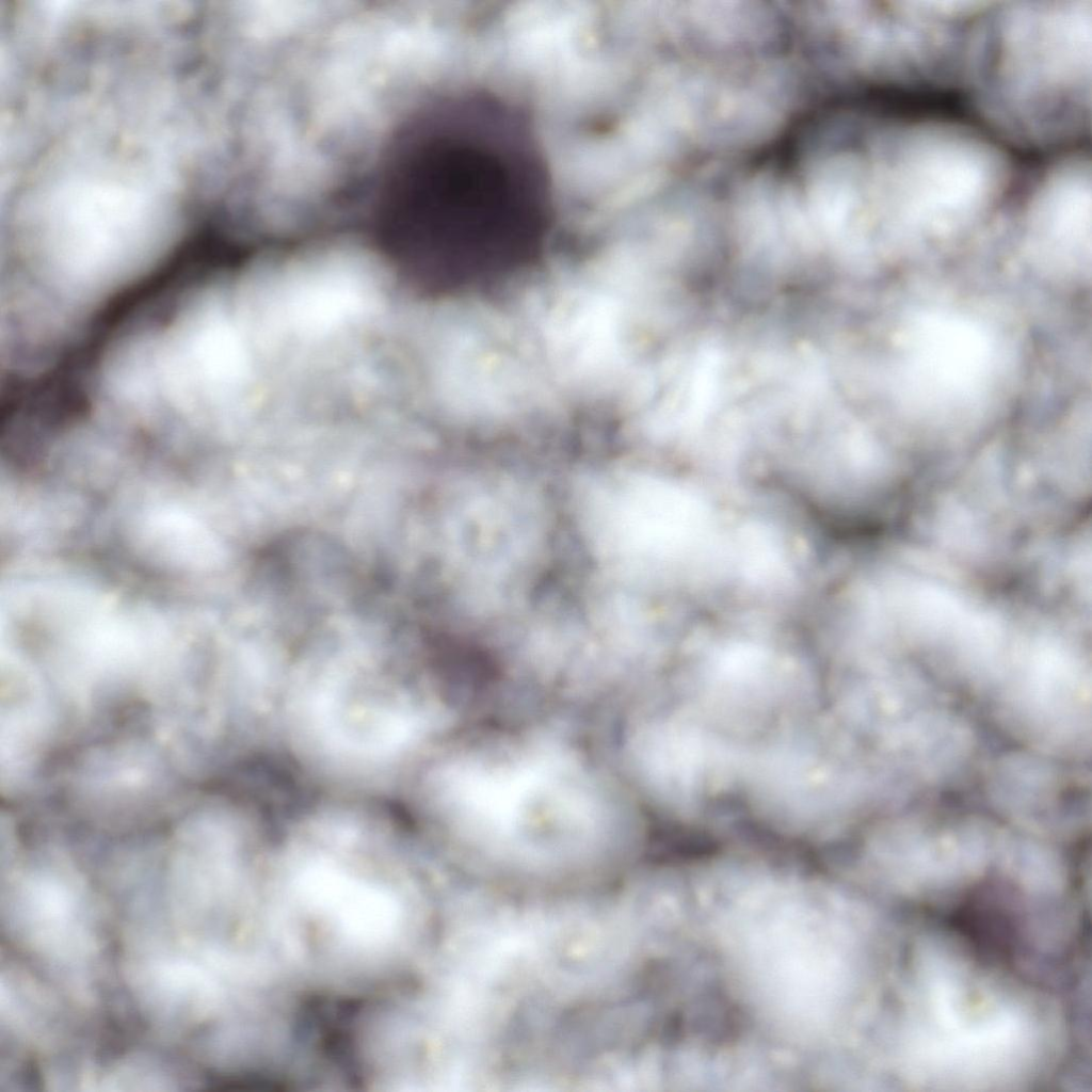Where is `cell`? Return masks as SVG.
Wrapping results in <instances>:
<instances>
[{"label": "cell", "mask_w": 1092, "mask_h": 1092, "mask_svg": "<svg viewBox=\"0 0 1092 1092\" xmlns=\"http://www.w3.org/2000/svg\"><path fill=\"white\" fill-rule=\"evenodd\" d=\"M524 372H525V374H526V376H527V372H526V371H524ZM528 380H529V379H528ZM529 382H530V381H529ZM530 384H531V383H530ZM531 386H532V385H531ZM532 388H533V387H532ZM535 395H536V394H535ZM536 397H537V396H536Z\"/></svg>", "instance_id": "5b68a950"}, {"label": "cell", "mask_w": 1092, "mask_h": 1092, "mask_svg": "<svg viewBox=\"0 0 1092 1092\" xmlns=\"http://www.w3.org/2000/svg\"><path fill=\"white\" fill-rule=\"evenodd\" d=\"M431 784L444 821L464 842L510 861L581 863L619 849L639 828L617 782L552 728L476 736Z\"/></svg>", "instance_id": "6da1fadb"}, {"label": "cell", "mask_w": 1092, "mask_h": 1092, "mask_svg": "<svg viewBox=\"0 0 1092 1092\" xmlns=\"http://www.w3.org/2000/svg\"><path fill=\"white\" fill-rule=\"evenodd\" d=\"M309 712L321 738L349 756L383 757L441 721L438 704L400 682L334 676L312 688Z\"/></svg>", "instance_id": "277c9868"}, {"label": "cell", "mask_w": 1092, "mask_h": 1092, "mask_svg": "<svg viewBox=\"0 0 1092 1092\" xmlns=\"http://www.w3.org/2000/svg\"><path fill=\"white\" fill-rule=\"evenodd\" d=\"M705 485L687 477L631 479L610 505L619 545L655 566L682 594L710 587L727 561L732 510Z\"/></svg>", "instance_id": "3957f363"}, {"label": "cell", "mask_w": 1092, "mask_h": 1092, "mask_svg": "<svg viewBox=\"0 0 1092 1092\" xmlns=\"http://www.w3.org/2000/svg\"><path fill=\"white\" fill-rule=\"evenodd\" d=\"M1092 2H986L962 95L1007 148L1081 150L1091 130Z\"/></svg>", "instance_id": "7a4b0ae2"}]
</instances>
